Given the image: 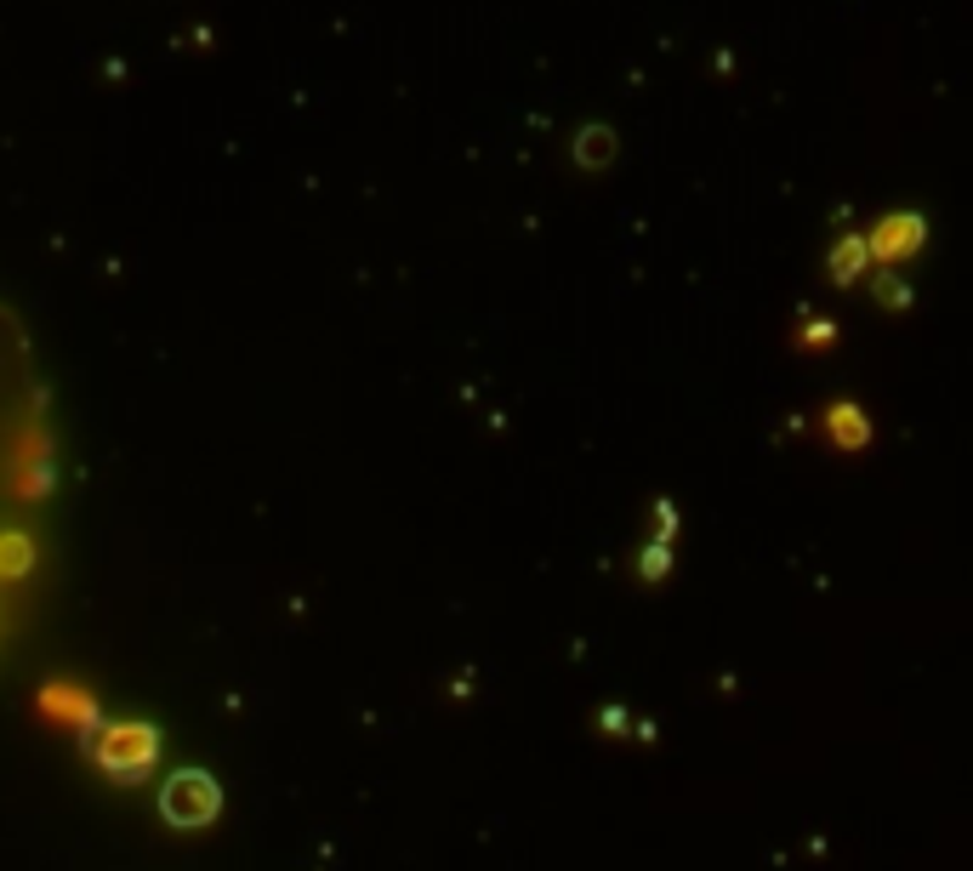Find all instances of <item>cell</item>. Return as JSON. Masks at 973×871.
<instances>
[{
    "label": "cell",
    "mask_w": 973,
    "mask_h": 871,
    "mask_svg": "<svg viewBox=\"0 0 973 871\" xmlns=\"http://www.w3.org/2000/svg\"><path fill=\"white\" fill-rule=\"evenodd\" d=\"M860 257H865V246H860V239H848V246L837 251V263H832V274H837V279H854V268H860Z\"/></svg>",
    "instance_id": "cell-6"
},
{
    "label": "cell",
    "mask_w": 973,
    "mask_h": 871,
    "mask_svg": "<svg viewBox=\"0 0 973 871\" xmlns=\"http://www.w3.org/2000/svg\"><path fill=\"white\" fill-rule=\"evenodd\" d=\"M832 433H837L848 451H860V445H865V422H860V410H854V405H837V410H832Z\"/></svg>",
    "instance_id": "cell-5"
},
{
    "label": "cell",
    "mask_w": 973,
    "mask_h": 871,
    "mask_svg": "<svg viewBox=\"0 0 973 871\" xmlns=\"http://www.w3.org/2000/svg\"><path fill=\"white\" fill-rule=\"evenodd\" d=\"M916 246H922V217H911V211L883 217V228L871 234V251H877L883 263H900V257H911Z\"/></svg>",
    "instance_id": "cell-3"
},
{
    "label": "cell",
    "mask_w": 973,
    "mask_h": 871,
    "mask_svg": "<svg viewBox=\"0 0 973 871\" xmlns=\"http://www.w3.org/2000/svg\"><path fill=\"white\" fill-rule=\"evenodd\" d=\"M40 706H46V712H63L69 723H86V730L97 723V706H91V695H80V690H69V684H52V690L40 695Z\"/></svg>",
    "instance_id": "cell-4"
},
{
    "label": "cell",
    "mask_w": 973,
    "mask_h": 871,
    "mask_svg": "<svg viewBox=\"0 0 973 871\" xmlns=\"http://www.w3.org/2000/svg\"><path fill=\"white\" fill-rule=\"evenodd\" d=\"M29 564V547L23 542H0V570H23Z\"/></svg>",
    "instance_id": "cell-7"
},
{
    "label": "cell",
    "mask_w": 973,
    "mask_h": 871,
    "mask_svg": "<svg viewBox=\"0 0 973 871\" xmlns=\"http://www.w3.org/2000/svg\"><path fill=\"white\" fill-rule=\"evenodd\" d=\"M160 809H166L171 827H206V820L217 814V786H211V774H200V769L171 774L166 792H160Z\"/></svg>",
    "instance_id": "cell-2"
},
{
    "label": "cell",
    "mask_w": 973,
    "mask_h": 871,
    "mask_svg": "<svg viewBox=\"0 0 973 871\" xmlns=\"http://www.w3.org/2000/svg\"><path fill=\"white\" fill-rule=\"evenodd\" d=\"M155 758H160V735L149 723H115L109 735H97V763L109 774H120V781H137Z\"/></svg>",
    "instance_id": "cell-1"
}]
</instances>
